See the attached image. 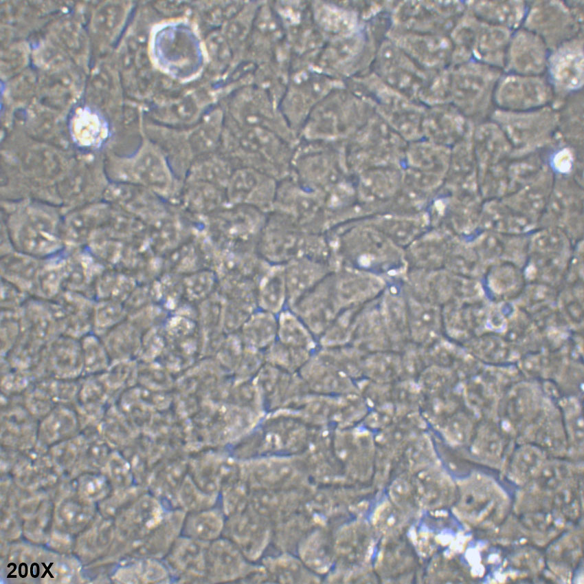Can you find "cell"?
Here are the masks:
<instances>
[{
    "label": "cell",
    "instance_id": "cell-1",
    "mask_svg": "<svg viewBox=\"0 0 584 584\" xmlns=\"http://www.w3.org/2000/svg\"><path fill=\"white\" fill-rule=\"evenodd\" d=\"M574 243L562 230L538 227L528 235L526 263L523 268L527 283L538 282L559 289L563 284Z\"/></svg>",
    "mask_w": 584,
    "mask_h": 584
},
{
    "label": "cell",
    "instance_id": "cell-2",
    "mask_svg": "<svg viewBox=\"0 0 584 584\" xmlns=\"http://www.w3.org/2000/svg\"><path fill=\"white\" fill-rule=\"evenodd\" d=\"M475 148L482 197L486 200L507 195L508 169L513 151L503 131L495 123L484 124L475 133Z\"/></svg>",
    "mask_w": 584,
    "mask_h": 584
},
{
    "label": "cell",
    "instance_id": "cell-3",
    "mask_svg": "<svg viewBox=\"0 0 584 584\" xmlns=\"http://www.w3.org/2000/svg\"><path fill=\"white\" fill-rule=\"evenodd\" d=\"M554 175L553 187L538 227L559 228L575 244L583 239V186L576 173Z\"/></svg>",
    "mask_w": 584,
    "mask_h": 584
},
{
    "label": "cell",
    "instance_id": "cell-4",
    "mask_svg": "<svg viewBox=\"0 0 584 584\" xmlns=\"http://www.w3.org/2000/svg\"><path fill=\"white\" fill-rule=\"evenodd\" d=\"M500 113L496 116L495 123L510 143L513 156L534 153L550 138L557 125L552 111L536 109Z\"/></svg>",
    "mask_w": 584,
    "mask_h": 584
},
{
    "label": "cell",
    "instance_id": "cell-5",
    "mask_svg": "<svg viewBox=\"0 0 584 584\" xmlns=\"http://www.w3.org/2000/svg\"><path fill=\"white\" fill-rule=\"evenodd\" d=\"M374 69L385 83L418 102L419 93L431 72L417 65L388 38L377 47Z\"/></svg>",
    "mask_w": 584,
    "mask_h": 584
},
{
    "label": "cell",
    "instance_id": "cell-6",
    "mask_svg": "<svg viewBox=\"0 0 584 584\" xmlns=\"http://www.w3.org/2000/svg\"><path fill=\"white\" fill-rule=\"evenodd\" d=\"M386 38L427 71L437 70L444 66L451 54V42L438 33L412 32L391 27Z\"/></svg>",
    "mask_w": 584,
    "mask_h": 584
},
{
    "label": "cell",
    "instance_id": "cell-7",
    "mask_svg": "<svg viewBox=\"0 0 584 584\" xmlns=\"http://www.w3.org/2000/svg\"><path fill=\"white\" fill-rule=\"evenodd\" d=\"M10 223L11 237L25 254L45 257L59 247L57 226L47 217L25 215Z\"/></svg>",
    "mask_w": 584,
    "mask_h": 584
},
{
    "label": "cell",
    "instance_id": "cell-8",
    "mask_svg": "<svg viewBox=\"0 0 584 584\" xmlns=\"http://www.w3.org/2000/svg\"><path fill=\"white\" fill-rule=\"evenodd\" d=\"M528 235L482 230L477 239L475 252L486 268L495 263L508 262L524 268L528 258Z\"/></svg>",
    "mask_w": 584,
    "mask_h": 584
},
{
    "label": "cell",
    "instance_id": "cell-9",
    "mask_svg": "<svg viewBox=\"0 0 584 584\" xmlns=\"http://www.w3.org/2000/svg\"><path fill=\"white\" fill-rule=\"evenodd\" d=\"M554 176L547 162L533 177L500 199L509 207L538 224L550 197Z\"/></svg>",
    "mask_w": 584,
    "mask_h": 584
},
{
    "label": "cell",
    "instance_id": "cell-10",
    "mask_svg": "<svg viewBox=\"0 0 584 584\" xmlns=\"http://www.w3.org/2000/svg\"><path fill=\"white\" fill-rule=\"evenodd\" d=\"M482 278L487 299L496 303L513 302L527 283L523 268L508 262L490 265Z\"/></svg>",
    "mask_w": 584,
    "mask_h": 584
},
{
    "label": "cell",
    "instance_id": "cell-11",
    "mask_svg": "<svg viewBox=\"0 0 584 584\" xmlns=\"http://www.w3.org/2000/svg\"><path fill=\"white\" fill-rule=\"evenodd\" d=\"M480 228L506 235H528L538 224L509 207L502 199H491L482 204Z\"/></svg>",
    "mask_w": 584,
    "mask_h": 584
},
{
    "label": "cell",
    "instance_id": "cell-12",
    "mask_svg": "<svg viewBox=\"0 0 584 584\" xmlns=\"http://www.w3.org/2000/svg\"><path fill=\"white\" fill-rule=\"evenodd\" d=\"M133 176L157 193L168 197L175 188V175L168 162L157 151L148 149L132 166Z\"/></svg>",
    "mask_w": 584,
    "mask_h": 584
},
{
    "label": "cell",
    "instance_id": "cell-13",
    "mask_svg": "<svg viewBox=\"0 0 584 584\" xmlns=\"http://www.w3.org/2000/svg\"><path fill=\"white\" fill-rule=\"evenodd\" d=\"M558 289L541 283H526L519 296L513 303L535 322L556 310Z\"/></svg>",
    "mask_w": 584,
    "mask_h": 584
},
{
    "label": "cell",
    "instance_id": "cell-14",
    "mask_svg": "<svg viewBox=\"0 0 584 584\" xmlns=\"http://www.w3.org/2000/svg\"><path fill=\"white\" fill-rule=\"evenodd\" d=\"M429 135L442 143H451L460 138L464 130L462 117L447 107L431 109L426 118Z\"/></svg>",
    "mask_w": 584,
    "mask_h": 584
},
{
    "label": "cell",
    "instance_id": "cell-15",
    "mask_svg": "<svg viewBox=\"0 0 584 584\" xmlns=\"http://www.w3.org/2000/svg\"><path fill=\"white\" fill-rule=\"evenodd\" d=\"M72 132L76 140L82 146L99 145L106 136V127L98 114L89 109L77 110L72 120Z\"/></svg>",
    "mask_w": 584,
    "mask_h": 584
},
{
    "label": "cell",
    "instance_id": "cell-16",
    "mask_svg": "<svg viewBox=\"0 0 584 584\" xmlns=\"http://www.w3.org/2000/svg\"><path fill=\"white\" fill-rule=\"evenodd\" d=\"M475 350L483 361L491 365H503L521 357L501 334L494 333L480 335Z\"/></svg>",
    "mask_w": 584,
    "mask_h": 584
},
{
    "label": "cell",
    "instance_id": "cell-17",
    "mask_svg": "<svg viewBox=\"0 0 584 584\" xmlns=\"http://www.w3.org/2000/svg\"><path fill=\"white\" fill-rule=\"evenodd\" d=\"M583 283L563 284L559 289L556 307L569 327L582 326L583 319Z\"/></svg>",
    "mask_w": 584,
    "mask_h": 584
},
{
    "label": "cell",
    "instance_id": "cell-18",
    "mask_svg": "<svg viewBox=\"0 0 584 584\" xmlns=\"http://www.w3.org/2000/svg\"><path fill=\"white\" fill-rule=\"evenodd\" d=\"M199 541L190 538V543L185 541V545L179 541L173 547L169 556V563L178 572L191 573L198 575L204 571L206 566V554L204 550L197 544Z\"/></svg>",
    "mask_w": 584,
    "mask_h": 584
},
{
    "label": "cell",
    "instance_id": "cell-19",
    "mask_svg": "<svg viewBox=\"0 0 584 584\" xmlns=\"http://www.w3.org/2000/svg\"><path fill=\"white\" fill-rule=\"evenodd\" d=\"M182 281L184 297L198 304L211 296L215 278L208 270H198L186 274Z\"/></svg>",
    "mask_w": 584,
    "mask_h": 584
},
{
    "label": "cell",
    "instance_id": "cell-20",
    "mask_svg": "<svg viewBox=\"0 0 584 584\" xmlns=\"http://www.w3.org/2000/svg\"><path fill=\"white\" fill-rule=\"evenodd\" d=\"M124 10L117 3L107 2L95 11L92 19L93 32L101 36L110 35L121 23Z\"/></svg>",
    "mask_w": 584,
    "mask_h": 584
},
{
    "label": "cell",
    "instance_id": "cell-21",
    "mask_svg": "<svg viewBox=\"0 0 584 584\" xmlns=\"http://www.w3.org/2000/svg\"><path fill=\"white\" fill-rule=\"evenodd\" d=\"M183 190V202L190 209L204 212L214 204V191L210 184L188 180Z\"/></svg>",
    "mask_w": 584,
    "mask_h": 584
},
{
    "label": "cell",
    "instance_id": "cell-22",
    "mask_svg": "<svg viewBox=\"0 0 584 584\" xmlns=\"http://www.w3.org/2000/svg\"><path fill=\"white\" fill-rule=\"evenodd\" d=\"M216 518L212 512H196L185 521L184 533L201 542L212 539L216 533Z\"/></svg>",
    "mask_w": 584,
    "mask_h": 584
},
{
    "label": "cell",
    "instance_id": "cell-23",
    "mask_svg": "<svg viewBox=\"0 0 584 584\" xmlns=\"http://www.w3.org/2000/svg\"><path fill=\"white\" fill-rule=\"evenodd\" d=\"M127 312L124 303L121 301L102 299L94 304L92 314L93 324L102 327L117 325L124 320Z\"/></svg>",
    "mask_w": 584,
    "mask_h": 584
},
{
    "label": "cell",
    "instance_id": "cell-24",
    "mask_svg": "<svg viewBox=\"0 0 584 584\" xmlns=\"http://www.w3.org/2000/svg\"><path fill=\"white\" fill-rule=\"evenodd\" d=\"M541 452L532 447H522L514 454L511 459L510 471L524 476L532 475V473L541 464Z\"/></svg>",
    "mask_w": 584,
    "mask_h": 584
},
{
    "label": "cell",
    "instance_id": "cell-25",
    "mask_svg": "<svg viewBox=\"0 0 584 584\" xmlns=\"http://www.w3.org/2000/svg\"><path fill=\"white\" fill-rule=\"evenodd\" d=\"M25 292L21 291L14 285L10 283L2 280V305L5 304V309L3 310H15V307H19L21 303H25Z\"/></svg>",
    "mask_w": 584,
    "mask_h": 584
}]
</instances>
